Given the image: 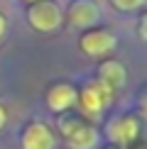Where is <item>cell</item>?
<instances>
[{"mask_svg":"<svg viewBox=\"0 0 147 149\" xmlns=\"http://www.w3.org/2000/svg\"><path fill=\"white\" fill-rule=\"evenodd\" d=\"M27 22L37 32H57L64 22V12L54 0H37V3H29Z\"/></svg>","mask_w":147,"mask_h":149,"instance_id":"6da1fadb","label":"cell"},{"mask_svg":"<svg viewBox=\"0 0 147 149\" xmlns=\"http://www.w3.org/2000/svg\"><path fill=\"white\" fill-rule=\"evenodd\" d=\"M115 44L118 39L108 29H88L81 34V52L88 56H106L115 49Z\"/></svg>","mask_w":147,"mask_h":149,"instance_id":"7a4b0ae2","label":"cell"},{"mask_svg":"<svg viewBox=\"0 0 147 149\" xmlns=\"http://www.w3.org/2000/svg\"><path fill=\"white\" fill-rule=\"evenodd\" d=\"M113 100V91L108 88V86H103L101 81H91L88 86L83 88L81 93V103H83V110L88 115H101L103 113V108Z\"/></svg>","mask_w":147,"mask_h":149,"instance_id":"3957f363","label":"cell"},{"mask_svg":"<svg viewBox=\"0 0 147 149\" xmlns=\"http://www.w3.org/2000/svg\"><path fill=\"white\" fill-rule=\"evenodd\" d=\"M59 125H61V132L66 134V139H69V144L74 149H91L98 139L96 130L83 125L81 120H61Z\"/></svg>","mask_w":147,"mask_h":149,"instance_id":"277c9868","label":"cell"},{"mask_svg":"<svg viewBox=\"0 0 147 149\" xmlns=\"http://www.w3.org/2000/svg\"><path fill=\"white\" fill-rule=\"evenodd\" d=\"M108 139L113 142V144H120V147H125V144H130V142L140 134V125H137V120L130 115H125V117H115L113 122H108Z\"/></svg>","mask_w":147,"mask_h":149,"instance_id":"5b68a950","label":"cell"},{"mask_svg":"<svg viewBox=\"0 0 147 149\" xmlns=\"http://www.w3.org/2000/svg\"><path fill=\"white\" fill-rule=\"evenodd\" d=\"M101 20V10L93 0H76L69 8V22L74 27H93Z\"/></svg>","mask_w":147,"mask_h":149,"instance_id":"8992f818","label":"cell"},{"mask_svg":"<svg viewBox=\"0 0 147 149\" xmlns=\"http://www.w3.org/2000/svg\"><path fill=\"white\" fill-rule=\"evenodd\" d=\"M22 149H54V134L42 122H32L22 134Z\"/></svg>","mask_w":147,"mask_h":149,"instance_id":"52a82bcc","label":"cell"},{"mask_svg":"<svg viewBox=\"0 0 147 149\" xmlns=\"http://www.w3.org/2000/svg\"><path fill=\"white\" fill-rule=\"evenodd\" d=\"M125 78H127V73H125V66L120 64V61H103L101 64V69H98V81H101L103 86H108L110 91H118L125 86Z\"/></svg>","mask_w":147,"mask_h":149,"instance_id":"ba28073f","label":"cell"},{"mask_svg":"<svg viewBox=\"0 0 147 149\" xmlns=\"http://www.w3.org/2000/svg\"><path fill=\"white\" fill-rule=\"evenodd\" d=\"M76 91H74V86L69 83H57L52 91L47 93V103L49 108L54 110V113H64V110H69L74 103H76Z\"/></svg>","mask_w":147,"mask_h":149,"instance_id":"9c48e42d","label":"cell"},{"mask_svg":"<svg viewBox=\"0 0 147 149\" xmlns=\"http://www.w3.org/2000/svg\"><path fill=\"white\" fill-rule=\"evenodd\" d=\"M110 3L120 12H135V10H140L145 5V0H110Z\"/></svg>","mask_w":147,"mask_h":149,"instance_id":"30bf717a","label":"cell"},{"mask_svg":"<svg viewBox=\"0 0 147 149\" xmlns=\"http://www.w3.org/2000/svg\"><path fill=\"white\" fill-rule=\"evenodd\" d=\"M5 27H8V22H5L3 12H0V39H3V34H5Z\"/></svg>","mask_w":147,"mask_h":149,"instance_id":"8fae6325","label":"cell"},{"mask_svg":"<svg viewBox=\"0 0 147 149\" xmlns=\"http://www.w3.org/2000/svg\"><path fill=\"white\" fill-rule=\"evenodd\" d=\"M5 120H8V113H5V108H3V105H0V130H3Z\"/></svg>","mask_w":147,"mask_h":149,"instance_id":"7c38bea8","label":"cell"},{"mask_svg":"<svg viewBox=\"0 0 147 149\" xmlns=\"http://www.w3.org/2000/svg\"><path fill=\"white\" fill-rule=\"evenodd\" d=\"M27 3H37V0H27Z\"/></svg>","mask_w":147,"mask_h":149,"instance_id":"4fadbf2b","label":"cell"}]
</instances>
